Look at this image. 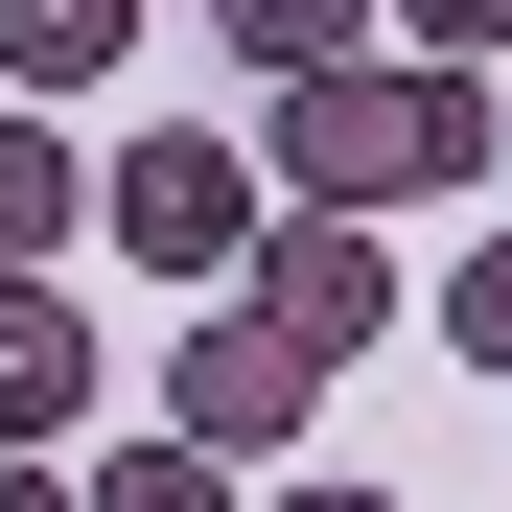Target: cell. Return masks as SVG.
Returning <instances> with one entry per match:
<instances>
[{
    "instance_id": "10",
    "label": "cell",
    "mask_w": 512,
    "mask_h": 512,
    "mask_svg": "<svg viewBox=\"0 0 512 512\" xmlns=\"http://www.w3.org/2000/svg\"><path fill=\"white\" fill-rule=\"evenodd\" d=\"M443 350H489V373H512V233H466V256H443Z\"/></svg>"
},
{
    "instance_id": "13",
    "label": "cell",
    "mask_w": 512,
    "mask_h": 512,
    "mask_svg": "<svg viewBox=\"0 0 512 512\" xmlns=\"http://www.w3.org/2000/svg\"><path fill=\"white\" fill-rule=\"evenodd\" d=\"M280 512H396V489H280Z\"/></svg>"
},
{
    "instance_id": "3",
    "label": "cell",
    "mask_w": 512,
    "mask_h": 512,
    "mask_svg": "<svg viewBox=\"0 0 512 512\" xmlns=\"http://www.w3.org/2000/svg\"><path fill=\"white\" fill-rule=\"evenodd\" d=\"M163 419H187L210 466H280L303 419H326V350H303V326L256 303V280H210V326H187V350H163Z\"/></svg>"
},
{
    "instance_id": "8",
    "label": "cell",
    "mask_w": 512,
    "mask_h": 512,
    "mask_svg": "<svg viewBox=\"0 0 512 512\" xmlns=\"http://www.w3.org/2000/svg\"><path fill=\"white\" fill-rule=\"evenodd\" d=\"M0 256H70V117H0Z\"/></svg>"
},
{
    "instance_id": "11",
    "label": "cell",
    "mask_w": 512,
    "mask_h": 512,
    "mask_svg": "<svg viewBox=\"0 0 512 512\" xmlns=\"http://www.w3.org/2000/svg\"><path fill=\"white\" fill-rule=\"evenodd\" d=\"M396 47H466V70H489V47H512V0H396Z\"/></svg>"
},
{
    "instance_id": "2",
    "label": "cell",
    "mask_w": 512,
    "mask_h": 512,
    "mask_svg": "<svg viewBox=\"0 0 512 512\" xmlns=\"http://www.w3.org/2000/svg\"><path fill=\"white\" fill-rule=\"evenodd\" d=\"M256 210H280V163L210 140V117H163V140H117V163H94V233H117V256H163V280H233Z\"/></svg>"
},
{
    "instance_id": "9",
    "label": "cell",
    "mask_w": 512,
    "mask_h": 512,
    "mask_svg": "<svg viewBox=\"0 0 512 512\" xmlns=\"http://www.w3.org/2000/svg\"><path fill=\"white\" fill-rule=\"evenodd\" d=\"M70 512H233V466L187 443V419H163V443H117V466H94V489H70Z\"/></svg>"
},
{
    "instance_id": "7",
    "label": "cell",
    "mask_w": 512,
    "mask_h": 512,
    "mask_svg": "<svg viewBox=\"0 0 512 512\" xmlns=\"http://www.w3.org/2000/svg\"><path fill=\"white\" fill-rule=\"evenodd\" d=\"M117 47H140V0H0V70H24V94H94Z\"/></svg>"
},
{
    "instance_id": "4",
    "label": "cell",
    "mask_w": 512,
    "mask_h": 512,
    "mask_svg": "<svg viewBox=\"0 0 512 512\" xmlns=\"http://www.w3.org/2000/svg\"><path fill=\"white\" fill-rule=\"evenodd\" d=\"M233 280H256V303H280V326H303V350H326V373H350V350H373V326H396V256H373V210H303V187H280V210H256V256H233Z\"/></svg>"
},
{
    "instance_id": "12",
    "label": "cell",
    "mask_w": 512,
    "mask_h": 512,
    "mask_svg": "<svg viewBox=\"0 0 512 512\" xmlns=\"http://www.w3.org/2000/svg\"><path fill=\"white\" fill-rule=\"evenodd\" d=\"M0 512H70V466H47V443H0Z\"/></svg>"
},
{
    "instance_id": "14",
    "label": "cell",
    "mask_w": 512,
    "mask_h": 512,
    "mask_svg": "<svg viewBox=\"0 0 512 512\" xmlns=\"http://www.w3.org/2000/svg\"><path fill=\"white\" fill-rule=\"evenodd\" d=\"M489 187H512V163H489Z\"/></svg>"
},
{
    "instance_id": "5",
    "label": "cell",
    "mask_w": 512,
    "mask_h": 512,
    "mask_svg": "<svg viewBox=\"0 0 512 512\" xmlns=\"http://www.w3.org/2000/svg\"><path fill=\"white\" fill-rule=\"evenodd\" d=\"M94 419V303H70V256H0V443H70Z\"/></svg>"
},
{
    "instance_id": "6",
    "label": "cell",
    "mask_w": 512,
    "mask_h": 512,
    "mask_svg": "<svg viewBox=\"0 0 512 512\" xmlns=\"http://www.w3.org/2000/svg\"><path fill=\"white\" fill-rule=\"evenodd\" d=\"M233 24V70L280 94V70H350V47H396V0H210Z\"/></svg>"
},
{
    "instance_id": "1",
    "label": "cell",
    "mask_w": 512,
    "mask_h": 512,
    "mask_svg": "<svg viewBox=\"0 0 512 512\" xmlns=\"http://www.w3.org/2000/svg\"><path fill=\"white\" fill-rule=\"evenodd\" d=\"M303 210H419V187H489L512 163V94L466 47H350V70H280V117H256Z\"/></svg>"
}]
</instances>
